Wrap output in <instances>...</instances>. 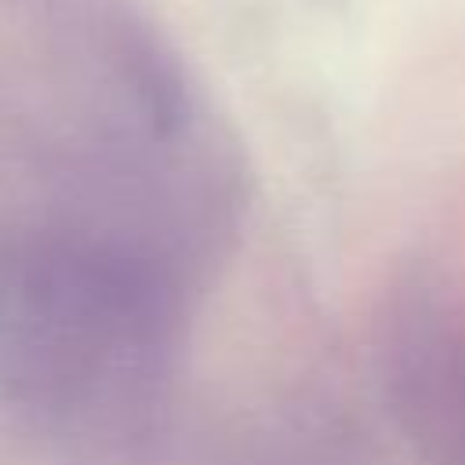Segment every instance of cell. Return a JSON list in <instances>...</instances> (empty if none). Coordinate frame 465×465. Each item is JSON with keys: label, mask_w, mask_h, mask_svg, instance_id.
<instances>
[{"label": "cell", "mask_w": 465, "mask_h": 465, "mask_svg": "<svg viewBox=\"0 0 465 465\" xmlns=\"http://www.w3.org/2000/svg\"><path fill=\"white\" fill-rule=\"evenodd\" d=\"M392 411L425 465H465V283L411 276L385 320Z\"/></svg>", "instance_id": "cell-1"}, {"label": "cell", "mask_w": 465, "mask_h": 465, "mask_svg": "<svg viewBox=\"0 0 465 465\" xmlns=\"http://www.w3.org/2000/svg\"><path fill=\"white\" fill-rule=\"evenodd\" d=\"M225 465H371L360 432L327 403L291 396L247 418Z\"/></svg>", "instance_id": "cell-2"}]
</instances>
